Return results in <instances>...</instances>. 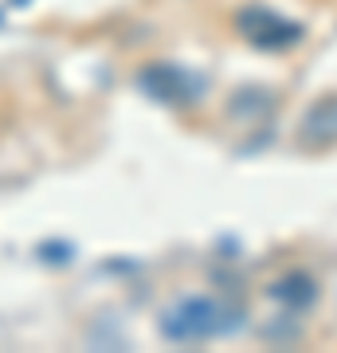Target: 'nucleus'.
<instances>
[{
    "instance_id": "f257e3e1",
    "label": "nucleus",
    "mask_w": 337,
    "mask_h": 353,
    "mask_svg": "<svg viewBox=\"0 0 337 353\" xmlns=\"http://www.w3.org/2000/svg\"><path fill=\"white\" fill-rule=\"evenodd\" d=\"M243 318L236 310H227L220 299L208 294H188L181 303H173L161 314V338L176 341V345H196V341H212L220 334H232Z\"/></svg>"
},
{
    "instance_id": "f03ea898",
    "label": "nucleus",
    "mask_w": 337,
    "mask_h": 353,
    "mask_svg": "<svg viewBox=\"0 0 337 353\" xmlns=\"http://www.w3.org/2000/svg\"><path fill=\"white\" fill-rule=\"evenodd\" d=\"M236 28L251 48H263V51H287L294 43H302V36H306L298 20H287L283 12H271L263 4H247L236 16Z\"/></svg>"
},
{
    "instance_id": "7ed1b4c3",
    "label": "nucleus",
    "mask_w": 337,
    "mask_h": 353,
    "mask_svg": "<svg viewBox=\"0 0 337 353\" xmlns=\"http://www.w3.org/2000/svg\"><path fill=\"white\" fill-rule=\"evenodd\" d=\"M141 87L150 90L157 102H192L196 99V79H188L181 67L153 63L150 71H141Z\"/></svg>"
},
{
    "instance_id": "20e7f679",
    "label": "nucleus",
    "mask_w": 337,
    "mask_h": 353,
    "mask_svg": "<svg viewBox=\"0 0 337 353\" xmlns=\"http://www.w3.org/2000/svg\"><path fill=\"white\" fill-rule=\"evenodd\" d=\"M298 138L306 145H325L337 138V94H322L318 102H310V110L298 122Z\"/></svg>"
},
{
    "instance_id": "39448f33",
    "label": "nucleus",
    "mask_w": 337,
    "mask_h": 353,
    "mask_svg": "<svg viewBox=\"0 0 337 353\" xmlns=\"http://www.w3.org/2000/svg\"><path fill=\"white\" fill-rule=\"evenodd\" d=\"M267 294H271L275 303H283L287 310H310V306L318 303V283H314L310 275H302V271H290V275L275 279V283L267 287Z\"/></svg>"
}]
</instances>
